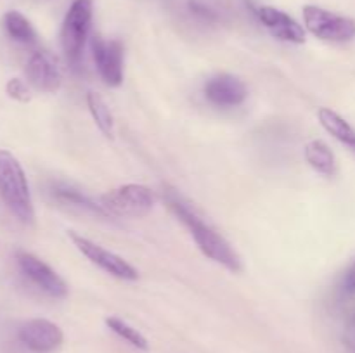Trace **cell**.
<instances>
[{"mask_svg": "<svg viewBox=\"0 0 355 353\" xmlns=\"http://www.w3.org/2000/svg\"><path fill=\"white\" fill-rule=\"evenodd\" d=\"M259 21L269 30V33L274 38L290 44H304L305 42V30L302 24H298L290 14L276 9V7H260L257 10Z\"/></svg>", "mask_w": 355, "mask_h": 353, "instance_id": "12", "label": "cell"}, {"mask_svg": "<svg viewBox=\"0 0 355 353\" xmlns=\"http://www.w3.org/2000/svg\"><path fill=\"white\" fill-rule=\"evenodd\" d=\"M16 262L23 275L30 282H33L38 289L44 291L47 296L58 298V300L68 296V284L64 282V279L58 275V272L51 269L45 262H42L40 258H37L31 253L17 251Z\"/></svg>", "mask_w": 355, "mask_h": 353, "instance_id": "7", "label": "cell"}, {"mask_svg": "<svg viewBox=\"0 0 355 353\" xmlns=\"http://www.w3.org/2000/svg\"><path fill=\"white\" fill-rule=\"evenodd\" d=\"M187 7H189L191 14L196 16L198 19L207 21V23H214V21H217V12H215L210 6L200 2V0H189Z\"/></svg>", "mask_w": 355, "mask_h": 353, "instance_id": "20", "label": "cell"}, {"mask_svg": "<svg viewBox=\"0 0 355 353\" xmlns=\"http://www.w3.org/2000/svg\"><path fill=\"white\" fill-rule=\"evenodd\" d=\"M304 156L309 166L315 173H319V175L333 176L336 170H338V161H336L335 152L331 151V147L324 141L314 138V141L307 142L304 147Z\"/></svg>", "mask_w": 355, "mask_h": 353, "instance_id": "14", "label": "cell"}, {"mask_svg": "<svg viewBox=\"0 0 355 353\" xmlns=\"http://www.w3.org/2000/svg\"><path fill=\"white\" fill-rule=\"evenodd\" d=\"M347 346H349L350 353H355V338L347 339Z\"/></svg>", "mask_w": 355, "mask_h": 353, "instance_id": "22", "label": "cell"}, {"mask_svg": "<svg viewBox=\"0 0 355 353\" xmlns=\"http://www.w3.org/2000/svg\"><path fill=\"white\" fill-rule=\"evenodd\" d=\"M163 197H165L170 210L175 213V217L189 228L194 242H196L200 251L207 258L222 265L229 272H239L241 270V260H239L238 253L232 249V246L214 227H210L196 213V210L180 196L179 190L172 189L170 185H165L163 187Z\"/></svg>", "mask_w": 355, "mask_h": 353, "instance_id": "1", "label": "cell"}, {"mask_svg": "<svg viewBox=\"0 0 355 353\" xmlns=\"http://www.w3.org/2000/svg\"><path fill=\"white\" fill-rule=\"evenodd\" d=\"M69 239H71L73 244L76 246V249H78V251L82 253L89 262H92L94 265H97L101 270L110 273V275L116 277V279H121V280L139 279L137 269H134L127 260L118 256L116 253L96 244V242H92L90 239L76 234V232H69Z\"/></svg>", "mask_w": 355, "mask_h": 353, "instance_id": "6", "label": "cell"}, {"mask_svg": "<svg viewBox=\"0 0 355 353\" xmlns=\"http://www.w3.org/2000/svg\"><path fill=\"white\" fill-rule=\"evenodd\" d=\"M343 289H345L347 294H352V296L355 294V260L347 270L345 277H343Z\"/></svg>", "mask_w": 355, "mask_h": 353, "instance_id": "21", "label": "cell"}, {"mask_svg": "<svg viewBox=\"0 0 355 353\" xmlns=\"http://www.w3.org/2000/svg\"><path fill=\"white\" fill-rule=\"evenodd\" d=\"M90 47L103 82L107 87H120L123 82V44L120 40H104L96 35Z\"/></svg>", "mask_w": 355, "mask_h": 353, "instance_id": "8", "label": "cell"}, {"mask_svg": "<svg viewBox=\"0 0 355 353\" xmlns=\"http://www.w3.org/2000/svg\"><path fill=\"white\" fill-rule=\"evenodd\" d=\"M92 0H73L61 26V47L69 68L80 71L92 24Z\"/></svg>", "mask_w": 355, "mask_h": 353, "instance_id": "3", "label": "cell"}, {"mask_svg": "<svg viewBox=\"0 0 355 353\" xmlns=\"http://www.w3.org/2000/svg\"><path fill=\"white\" fill-rule=\"evenodd\" d=\"M318 120L319 123H321V127L324 128L333 138H336L340 144L349 147L355 154V128L342 116V114L329 109V107H321V109L318 111Z\"/></svg>", "mask_w": 355, "mask_h": 353, "instance_id": "15", "label": "cell"}, {"mask_svg": "<svg viewBox=\"0 0 355 353\" xmlns=\"http://www.w3.org/2000/svg\"><path fill=\"white\" fill-rule=\"evenodd\" d=\"M205 97L217 107H236L245 102L248 89L238 76L220 73L205 83Z\"/></svg>", "mask_w": 355, "mask_h": 353, "instance_id": "11", "label": "cell"}, {"mask_svg": "<svg viewBox=\"0 0 355 353\" xmlns=\"http://www.w3.org/2000/svg\"><path fill=\"white\" fill-rule=\"evenodd\" d=\"M3 28H6V33L17 44L31 45L37 42V31H35L33 24L23 14L17 12V10L6 12V16H3Z\"/></svg>", "mask_w": 355, "mask_h": 353, "instance_id": "16", "label": "cell"}, {"mask_svg": "<svg viewBox=\"0 0 355 353\" xmlns=\"http://www.w3.org/2000/svg\"><path fill=\"white\" fill-rule=\"evenodd\" d=\"M51 196L54 197L58 203L64 204V206L76 208V210L85 211V213L97 215V217H107L104 208L101 206V203H96L92 197L87 196L83 190L73 187L71 183L54 182L51 185Z\"/></svg>", "mask_w": 355, "mask_h": 353, "instance_id": "13", "label": "cell"}, {"mask_svg": "<svg viewBox=\"0 0 355 353\" xmlns=\"http://www.w3.org/2000/svg\"><path fill=\"white\" fill-rule=\"evenodd\" d=\"M0 199L17 220L26 225L33 224L35 208L26 173L7 149H0Z\"/></svg>", "mask_w": 355, "mask_h": 353, "instance_id": "2", "label": "cell"}, {"mask_svg": "<svg viewBox=\"0 0 355 353\" xmlns=\"http://www.w3.org/2000/svg\"><path fill=\"white\" fill-rule=\"evenodd\" d=\"M304 23L315 38L333 44H347L355 40V19L343 14L331 12L318 6L304 7Z\"/></svg>", "mask_w": 355, "mask_h": 353, "instance_id": "5", "label": "cell"}, {"mask_svg": "<svg viewBox=\"0 0 355 353\" xmlns=\"http://www.w3.org/2000/svg\"><path fill=\"white\" fill-rule=\"evenodd\" d=\"M6 92L10 99L17 100V102H30L31 100L30 87L21 78H10L6 85Z\"/></svg>", "mask_w": 355, "mask_h": 353, "instance_id": "19", "label": "cell"}, {"mask_svg": "<svg viewBox=\"0 0 355 353\" xmlns=\"http://www.w3.org/2000/svg\"><path fill=\"white\" fill-rule=\"evenodd\" d=\"M87 107H89L94 123L103 132L104 137L114 138V118L111 109L107 107L106 100L99 93L89 92L87 93Z\"/></svg>", "mask_w": 355, "mask_h": 353, "instance_id": "17", "label": "cell"}, {"mask_svg": "<svg viewBox=\"0 0 355 353\" xmlns=\"http://www.w3.org/2000/svg\"><path fill=\"white\" fill-rule=\"evenodd\" d=\"M352 325H354V329H355V314H354V317H352Z\"/></svg>", "mask_w": 355, "mask_h": 353, "instance_id": "23", "label": "cell"}, {"mask_svg": "<svg viewBox=\"0 0 355 353\" xmlns=\"http://www.w3.org/2000/svg\"><path fill=\"white\" fill-rule=\"evenodd\" d=\"M17 338L33 353H52L62 345L61 327L47 318H31L17 331Z\"/></svg>", "mask_w": 355, "mask_h": 353, "instance_id": "9", "label": "cell"}, {"mask_svg": "<svg viewBox=\"0 0 355 353\" xmlns=\"http://www.w3.org/2000/svg\"><path fill=\"white\" fill-rule=\"evenodd\" d=\"M104 322H106V325L114 332V334L120 336L121 339H125L128 345H132L137 350H142V352H148L149 343L148 339H146V336L142 334V332H139L135 327H132V325L128 324V322H125L123 318L107 317Z\"/></svg>", "mask_w": 355, "mask_h": 353, "instance_id": "18", "label": "cell"}, {"mask_svg": "<svg viewBox=\"0 0 355 353\" xmlns=\"http://www.w3.org/2000/svg\"><path fill=\"white\" fill-rule=\"evenodd\" d=\"M99 203L107 217L141 218L151 213L155 194L142 183H125L104 194Z\"/></svg>", "mask_w": 355, "mask_h": 353, "instance_id": "4", "label": "cell"}, {"mask_svg": "<svg viewBox=\"0 0 355 353\" xmlns=\"http://www.w3.org/2000/svg\"><path fill=\"white\" fill-rule=\"evenodd\" d=\"M24 73H26L28 85L33 87L38 92L54 93L61 89L62 78L58 61L49 52L35 51L28 57Z\"/></svg>", "mask_w": 355, "mask_h": 353, "instance_id": "10", "label": "cell"}]
</instances>
